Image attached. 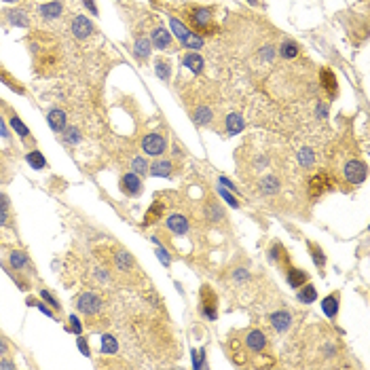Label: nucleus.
Wrapping results in <instances>:
<instances>
[{"instance_id": "f257e3e1", "label": "nucleus", "mask_w": 370, "mask_h": 370, "mask_svg": "<svg viewBox=\"0 0 370 370\" xmlns=\"http://www.w3.org/2000/svg\"><path fill=\"white\" fill-rule=\"evenodd\" d=\"M199 311L203 318L210 322L218 318V296H216L214 288L210 284H203L199 290Z\"/></svg>"}, {"instance_id": "f03ea898", "label": "nucleus", "mask_w": 370, "mask_h": 370, "mask_svg": "<svg viewBox=\"0 0 370 370\" xmlns=\"http://www.w3.org/2000/svg\"><path fill=\"white\" fill-rule=\"evenodd\" d=\"M169 28H171V34H176V38L182 42V44H186L188 49H201L203 47V38H201V36L191 32L186 25L180 23L176 17H171V19H169Z\"/></svg>"}, {"instance_id": "7ed1b4c3", "label": "nucleus", "mask_w": 370, "mask_h": 370, "mask_svg": "<svg viewBox=\"0 0 370 370\" xmlns=\"http://www.w3.org/2000/svg\"><path fill=\"white\" fill-rule=\"evenodd\" d=\"M76 307H78L80 313H85V315H95V313L102 311V299H100V296H97L95 292H83V294L78 296Z\"/></svg>"}, {"instance_id": "20e7f679", "label": "nucleus", "mask_w": 370, "mask_h": 370, "mask_svg": "<svg viewBox=\"0 0 370 370\" xmlns=\"http://www.w3.org/2000/svg\"><path fill=\"white\" fill-rule=\"evenodd\" d=\"M366 176H368V167H366V163L364 161H349V163L345 165V178H347V182L349 184H362L364 180H366Z\"/></svg>"}, {"instance_id": "39448f33", "label": "nucleus", "mask_w": 370, "mask_h": 370, "mask_svg": "<svg viewBox=\"0 0 370 370\" xmlns=\"http://www.w3.org/2000/svg\"><path fill=\"white\" fill-rule=\"evenodd\" d=\"M165 146H167V144L163 140V135H159V133H148V135H144V140H142V150L146 152V155H150V157L163 155Z\"/></svg>"}, {"instance_id": "423d86ee", "label": "nucleus", "mask_w": 370, "mask_h": 370, "mask_svg": "<svg viewBox=\"0 0 370 370\" xmlns=\"http://www.w3.org/2000/svg\"><path fill=\"white\" fill-rule=\"evenodd\" d=\"M332 188V180L328 178V174H315L311 180H309V195L313 197V199H318V197H322L324 193H328Z\"/></svg>"}, {"instance_id": "0eeeda50", "label": "nucleus", "mask_w": 370, "mask_h": 370, "mask_svg": "<svg viewBox=\"0 0 370 370\" xmlns=\"http://www.w3.org/2000/svg\"><path fill=\"white\" fill-rule=\"evenodd\" d=\"M188 21H191L197 30H207L212 23V15L207 8L195 6V8H188Z\"/></svg>"}, {"instance_id": "6e6552de", "label": "nucleus", "mask_w": 370, "mask_h": 370, "mask_svg": "<svg viewBox=\"0 0 370 370\" xmlns=\"http://www.w3.org/2000/svg\"><path fill=\"white\" fill-rule=\"evenodd\" d=\"M121 191L127 195V197H138L142 193V180L138 174H125L121 178Z\"/></svg>"}, {"instance_id": "1a4fd4ad", "label": "nucleus", "mask_w": 370, "mask_h": 370, "mask_svg": "<svg viewBox=\"0 0 370 370\" xmlns=\"http://www.w3.org/2000/svg\"><path fill=\"white\" fill-rule=\"evenodd\" d=\"M72 34H74L78 40L87 38V36H91V34H93V23H91V19H87L85 15L74 17V21H72Z\"/></svg>"}, {"instance_id": "9d476101", "label": "nucleus", "mask_w": 370, "mask_h": 370, "mask_svg": "<svg viewBox=\"0 0 370 370\" xmlns=\"http://www.w3.org/2000/svg\"><path fill=\"white\" fill-rule=\"evenodd\" d=\"M269 322H271V326H273L277 332H286L288 328L292 326V315L290 311H275V313H271L269 315Z\"/></svg>"}, {"instance_id": "9b49d317", "label": "nucleus", "mask_w": 370, "mask_h": 370, "mask_svg": "<svg viewBox=\"0 0 370 370\" xmlns=\"http://www.w3.org/2000/svg\"><path fill=\"white\" fill-rule=\"evenodd\" d=\"M246 345L250 351L260 354V351H265V347H267V337L260 330H250L246 335Z\"/></svg>"}, {"instance_id": "f8f14e48", "label": "nucleus", "mask_w": 370, "mask_h": 370, "mask_svg": "<svg viewBox=\"0 0 370 370\" xmlns=\"http://www.w3.org/2000/svg\"><path fill=\"white\" fill-rule=\"evenodd\" d=\"M165 224L171 233H176V235H186V231H188V220L182 214H171L165 220Z\"/></svg>"}, {"instance_id": "ddd939ff", "label": "nucleus", "mask_w": 370, "mask_h": 370, "mask_svg": "<svg viewBox=\"0 0 370 370\" xmlns=\"http://www.w3.org/2000/svg\"><path fill=\"white\" fill-rule=\"evenodd\" d=\"M286 277H288V284H290L292 288H296V290H299L303 284H307V279H309L307 271H303L299 267H290V265L286 267Z\"/></svg>"}, {"instance_id": "4468645a", "label": "nucleus", "mask_w": 370, "mask_h": 370, "mask_svg": "<svg viewBox=\"0 0 370 370\" xmlns=\"http://www.w3.org/2000/svg\"><path fill=\"white\" fill-rule=\"evenodd\" d=\"M339 307H341V294L339 292H332V294L326 296V299H322V311H324V315H328V318H337Z\"/></svg>"}, {"instance_id": "2eb2a0df", "label": "nucleus", "mask_w": 370, "mask_h": 370, "mask_svg": "<svg viewBox=\"0 0 370 370\" xmlns=\"http://www.w3.org/2000/svg\"><path fill=\"white\" fill-rule=\"evenodd\" d=\"M320 78H322V87L328 91L330 97H335L337 91H339V83H337V76H335V72H332L330 68H322L320 72Z\"/></svg>"}, {"instance_id": "dca6fc26", "label": "nucleus", "mask_w": 370, "mask_h": 370, "mask_svg": "<svg viewBox=\"0 0 370 370\" xmlns=\"http://www.w3.org/2000/svg\"><path fill=\"white\" fill-rule=\"evenodd\" d=\"M47 123H49V127H51L53 131H64V129H66V123H68L66 112L59 110V108H55V110H51V112L47 114Z\"/></svg>"}, {"instance_id": "f3484780", "label": "nucleus", "mask_w": 370, "mask_h": 370, "mask_svg": "<svg viewBox=\"0 0 370 370\" xmlns=\"http://www.w3.org/2000/svg\"><path fill=\"white\" fill-rule=\"evenodd\" d=\"M8 263H11V269L13 271H23V269H30V258L25 252H19L15 250L8 254Z\"/></svg>"}, {"instance_id": "a211bd4d", "label": "nucleus", "mask_w": 370, "mask_h": 370, "mask_svg": "<svg viewBox=\"0 0 370 370\" xmlns=\"http://www.w3.org/2000/svg\"><path fill=\"white\" fill-rule=\"evenodd\" d=\"M163 212H165V205L161 203V201H155L150 207H148V212H146V216H144V227H150V224H155V222H159V218L163 216Z\"/></svg>"}, {"instance_id": "6ab92c4d", "label": "nucleus", "mask_w": 370, "mask_h": 370, "mask_svg": "<svg viewBox=\"0 0 370 370\" xmlns=\"http://www.w3.org/2000/svg\"><path fill=\"white\" fill-rule=\"evenodd\" d=\"M171 169H174V165H171V161H167V159L157 161V163H152L148 167V171L155 178H169L171 176Z\"/></svg>"}, {"instance_id": "aec40b11", "label": "nucleus", "mask_w": 370, "mask_h": 370, "mask_svg": "<svg viewBox=\"0 0 370 370\" xmlns=\"http://www.w3.org/2000/svg\"><path fill=\"white\" fill-rule=\"evenodd\" d=\"M152 44L157 49H169L171 47V34L165 28H157L152 32Z\"/></svg>"}, {"instance_id": "412c9836", "label": "nucleus", "mask_w": 370, "mask_h": 370, "mask_svg": "<svg viewBox=\"0 0 370 370\" xmlns=\"http://www.w3.org/2000/svg\"><path fill=\"white\" fill-rule=\"evenodd\" d=\"M307 246H309L311 258H313V265L318 267L320 271H324V267H326V252L322 250V246H318V243H313V241H309Z\"/></svg>"}, {"instance_id": "4be33fe9", "label": "nucleus", "mask_w": 370, "mask_h": 370, "mask_svg": "<svg viewBox=\"0 0 370 370\" xmlns=\"http://www.w3.org/2000/svg\"><path fill=\"white\" fill-rule=\"evenodd\" d=\"M61 11H64V6H61V2H57V0L40 6V15L44 17V19H57V17L61 15Z\"/></svg>"}, {"instance_id": "5701e85b", "label": "nucleus", "mask_w": 370, "mask_h": 370, "mask_svg": "<svg viewBox=\"0 0 370 370\" xmlns=\"http://www.w3.org/2000/svg\"><path fill=\"white\" fill-rule=\"evenodd\" d=\"M100 351L104 356H112L119 351V341H116L112 335H102L100 339Z\"/></svg>"}, {"instance_id": "b1692460", "label": "nucleus", "mask_w": 370, "mask_h": 370, "mask_svg": "<svg viewBox=\"0 0 370 370\" xmlns=\"http://www.w3.org/2000/svg\"><path fill=\"white\" fill-rule=\"evenodd\" d=\"M243 127H246V123H243V116H241V114H235V112H233V114L227 116V131H229V135L241 133Z\"/></svg>"}, {"instance_id": "393cba45", "label": "nucleus", "mask_w": 370, "mask_h": 370, "mask_svg": "<svg viewBox=\"0 0 370 370\" xmlns=\"http://www.w3.org/2000/svg\"><path fill=\"white\" fill-rule=\"evenodd\" d=\"M114 265L119 267V271H129L135 263H133V258L129 252H125V250H116L114 252Z\"/></svg>"}, {"instance_id": "a878e982", "label": "nucleus", "mask_w": 370, "mask_h": 370, "mask_svg": "<svg viewBox=\"0 0 370 370\" xmlns=\"http://www.w3.org/2000/svg\"><path fill=\"white\" fill-rule=\"evenodd\" d=\"M184 66L191 68V72H195V74H201V72H203V57L199 55V53H186V55H184Z\"/></svg>"}, {"instance_id": "bb28decb", "label": "nucleus", "mask_w": 370, "mask_h": 370, "mask_svg": "<svg viewBox=\"0 0 370 370\" xmlns=\"http://www.w3.org/2000/svg\"><path fill=\"white\" fill-rule=\"evenodd\" d=\"M315 299H318V290H315V286L311 284H303L299 288V301L309 305V303H315Z\"/></svg>"}, {"instance_id": "cd10ccee", "label": "nucleus", "mask_w": 370, "mask_h": 370, "mask_svg": "<svg viewBox=\"0 0 370 370\" xmlns=\"http://www.w3.org/2000/svg\"><path fill=\"white\" fill-rule=\"evenodd\" d=\"M269 258L275 260V263H284V267L290 265V258H288V254H286V250H284L282 243H275V246L269 250Z\"/></svg>"}, {"instance_id": "c85d7f7f", "label": "nucleus", "mask_w": 370, "mask_h": 370, "mask_svg": "<svg viewBox=\"0 0 370 370\" xmlns=\"http://www.w3.org/2000/svg\"><path fill=\"white\" fill-rule=\"evenodd\" d=\"M260 191L265 195H275L279 191V180L275 176H265L260 180Z\"/></svg>"}, {"instance_id": "c756f323", "label": "nucleus", "mask_w": 370, "mask_h": 370, "mask_svg": "<svg viewBox=\"0 0 370 370\" xmlns=\"http://www.w3.org/2000/svg\"><path fill=\"white\" fill-rule=\"evenodd\" d=\"M25 161H28V165L32 169H44L47 167V161H44L42 152H38V150H30L28 155H25Z\"/></svg>"}, {"instance_id": "7c9ffc66", "label": "nucleus", "mask_w": 370, "mask_h": 370, "mask_svg": "<svg viewBox=\"0 0 370 370\" xmlns=\"http://www.w3.org/2000/svg\"><path fill=\"white\" fill-rule=\"evenodd\" d=\"M150 49H152V42L148 38H138V40H135V44H133V53L138 57H146L150 53Z\"/></svg>"}, {"instance_id": "2f4dec72", "label": "nucleus", "mask_w": 370, "mask_h": 370, "mask_svg": "<svg viewBox=\"0 0 370 370\" xmlns=\"http://www.w3.org/2000/svg\"><path fill=\"white\" fill-rule=\"evenodd\" d=\"M0 80H2V83H6V87L8 89H13V91H17V93H25V89L19 85V83H17V80L11 76V74H8V72H4L2 68H0Z\"/></svg>"}, {"instance_id": "473e14b6", "label": "nucleus", "mask_w": 370, "mask_h": 370, "mask_svg": "<svg viewBox=\"0 0 370 370\" xmlns=\"http://www.w3.org/2000/svg\"><path fill=\"white\" fill-rule=\"evenodd\" d=\"M155 72H157V76H159L161 80H169V76H171V66L167 64L165 59H157V61H155Z\"/></svg>"}, {"instance_id": "72a5a7b5", "label": "nucleus", "mask_w": 370, "mask_h": 370, "mask_svg": "<svg viewBox=\"0 0 370 370\" xmlns=\"http://www.w3.org/2000/svg\"><path fill=\"white\" fill-rule=\"evenodd\" d=\"M6 17H8V21H11L13 25H19V28H25L30 21H28V17H25V13L23 11H8L6 13Z\"/></svg>"}, {"instance_id": "f704fd0d", "label": "nucleus", "mask_w": 370, "mask_h": 370, "mask_svg": "<svg viewBox=\"0 0 370 370\" xmlns=\"http://www.w3.org/2000/svg\"><path fill=\"white\" fill-rule=\"evenodd\" d=\"M212 121V110L207 106H201V108H197V112H195V123L197 125H207Z\"/></svg>"}, {"instance_id": "c9c22d12", "label": "nucleus", "mask_w": 370, "mask_h": 370, "mask_svg": "<svg viewBox=\"0 0 370 370\" xmlns=\"http://www.w3.org/2000/svg\"><path fill=\"white\" fill-rule=\"evenodd\" d=\"M28 305H30V307H36V309H38V311H42L44 315H47V318H51V320H55V313H53V311H51V307H47V303H44V301H38V299H32V296H30V299H28Z\"/></svg>"}, {"instance_id": "e433bc0d", "label": "nucleus", "mask_w": 370, "mask_h": 370, "mask_svg": "<svg viewBox=\"0 0 370 370\" xmlns=\"http://www.w3.org/2000/svg\"><path fill=\"white\" fill-rule=\"evenodd\" d=\"M299 163H301L303 167H313V163H315V155H313V150H311V148H303V150L299 152Z\"/></svg>"}, {"instance_id": "4c0bfd02", "label": "nucleus", "mask_w": 370, "mask_h": 370, "mask_svg": "<svg viewBox=\"0 0 370 370\" xmlns=\"http://www.w3.org/2000/svg\"><path fill=\"white\" fill-rule=\"evenodd\" d=\"M282 55H284L286 59L296 57V55H299V44L292 42V40H286V42L282 44Z\"/></svg>"}, {"instance_id": "58836bf2", "label": "nucleus", "mask_w": 370, "mask_h": 370, "mask_svg": "<svg viewBox=\"0 0 370 370\" xmlns=\"http://www.w3.org/2000/svg\"><path fill=\"white\" fill-rule=\"evenodd\" d=\"M131 167H133V174H138V176H144V174H148V163H146V159H142V157H135L131 161Z\"/></svg>"}, {"instance_id": "ea45409f", "label": "nucleus", "mask_w": 370, "mask_h": 370, "mask_svg": "<svg viewBox=\"0 0 370 370\" xmlns=\"http://www.w3.org/2000/svg\"><path fill=\"white\" fill-rule=\"evenodd\" d=\"M11 127H13V129H15L17 133H19V135H21V138H23V140H25V138H28V135H30V129H28V127H25V125H23V123H21V119H19V116H17V114H15V116H13V119H11Z\"/></svg>"}, {"instance_id": "a19ab883", "label": "nucleus", "mask_w": 370, "mask_h": 370, "mask_svg": "<svg viewBox=\"0 0 370 370\" xmlns=\"http://www.w3.org/2000/svg\"><path fill=\"white\" fill-rule=\"evenodd\" d=\"M8 220V199L6 195H0V227H4Z\"/></svg>"}, {"instance_id": "79ce46f5", "label": "nucleus", "mask_w": 370, "mask_h": 370, "mask_svg": "<svg viewBox=\"0 0 370 370\" xmlns=\"http://www.w3.org/2000/svg\"><path fill=\"white\" fill-rule=\"evenodd\" d=\"M218 195H220L222 199L227 201L231 207H239V205H241V203L237 201V197H233V193L229 191V188H222V186H220V188H218Z\"/></svg>"}, {"instance_id": "37998d69", "label": "nucleus", "mask_w": 370, "mask_h": 370, "mask_svg": "<svg viewBox=\"0 0 370 370\" xmlns=\"http://www.w3.org/2000/svg\"><path fill=\"white\" fill-rule=\"evenodd\" d=\"M191 354H193V366L197 370L203 368L205 366V349H193Z\"/></svg>"}, {"instance_id": "c03bdc74", "label": "nucleus", "mask_w": 370, "mask_h": 370, "mask_svg": "<svg viewBox=\"0 0 370 370\" xmlns=\"http://www.w3.org/2000/svg\"><path fill=\"white\" fill-rule=\"evenodd\" d=\"M40 299L44 301V303H47V305H51L53 307V309H55V311H59L61 309V305H59V301L55 299V296H53L49 290H40Z\"/></svg>"}, {"instance_id": "a18cd8bd", "label": "nucleus", "mask_w": 370, "mask_h": 370, "mask_svg": "<svg viewBox=\"0 0 370 370\" xmlns=\"http://www.w3.org/2000/svg\"><path fill=\"white\" fill-rule=\"evenodd\" d=\"M68 322H70L66 326L68 332H74V335H80V332H83V324H80V320L76 318V315H70Z\"/></svg>"}, {"instance_id": "49530a36", "label": "nucleus", "mask_w": 370, "mask_h": 370, "mask_svg": "<svg viewBox=\"0 0 370 370\" xmlns=\"http://www.w3.org/2000/svg\"><path fill=\"white\" fill-rule=\"evenodd\" d=\"M155 254H157V258L161 260V265H163V267H169V265H171V258H169V254H167V250L161 246V243H157Z\"/></svg>"}, {"instance_id": "de8ad7c7", "label": "nucleus", "mask_w": 370, "mask_h": 370, "mask_svg": "<svg viewBox=\"0 0 370 370\" xmlns=\"http://www.w3.org/2000/svg\"><path fill=\"white\" fill-rule=\"evenodd\" d=\"M76 345H78V351L83 356H91V349H89V343L85 341V337L83 335H78V339H76Z\"/></svg>"}, {"instance_id": "09e8293b", "label": "nucleus", "mask_w": 370, "mask_h": 370, "mask_svg": "<svg viewBox=\"0 0 370 370\" xmlns=\"http://www.w3.org/2000/svg\"><path fill=\"white\" fill-rule=\"evenodd\" d=\"M66 140H68L70 144H78V142H80V131H78L76 127H68V131H66Z\"/></svg>"}, {"instance_id": "8fccbe9b", "label": "nucleus", "mask_w": 370, "mask_h": 370, "mask_svg": "<svg viewBox=\"0 0 370 370\" xmlns=\"http://www.w3.org/2000/svg\"><path fill=\"white\" fill-rule=\"evenodd\" d=\"M218 184H222L224 188H229V191H233V193H237V186L233 184L227 176H220V178H218Z\"/></svg>"}, {"instance_id": "3c124183", "label": "nucleus", "mask_w": 370, "mask_h": 370, "mask_svg": "<svg viewBox=\"0 0 370 370\" xmlns=\"http://www.w3.org/2000/svg\"><path fill=\"white\" fill-rule=\"evenodd\" d=\"M260 57H263L265 61H271V59L275 57V49L273 47H265L263 51H260Z\"/></svg>"}, {"instance_id": "603ef678", "label": "nucleus", "mask_w": 370, "mask_h": 370, "mask_svg": "<svg viewBox=\"0 0 370 370\" xmlns=\"http://www.w3.org/2000/svg\"><path fill=\"white\" fill-rule=\"evenodd\" d=\"M210 218H212V220H220V218H224V212L220 210L218 205H212V210H210Z\"/></svg>"}, {"instance_id": "864d4df0", "label": "nucleus", "mask_w": 370, "mask_h": 370, "mask_svg": "<svg viewBox=\"0 0 370 370\" xmlns=\"http://www.w3.org/2000/svg\"><path fill=\"white\" fill-rule=\"evenodd\" d=\"M83 4L89 8V13H93V15H97V6H95V2L93 0H83Z\"/></svg>"}, {"instance_id": "5fc2aeb1", "label": "nucleus", "mask_w": 370, "mask_h": 370, "mask_svg": "<svg viewBox=\"0 0 370 370\" xmlns=\"http://www.w3.org/2000/svg\"><path fill=\"white\" fill-rule=\"evenodd\" d=\"M326 114H328L326 104H320V106H318V116H322V119H326Z\"/></svg>"}, {"instance_id": "6e6d98bb", "label": "nucleus", "mask_w": 370, "mask_h": 370, "mask_svg": "<svg viewBox=\"0 0 370 370\" xmlns=\"http://www.w3.org/2000/svg\"><path fill=\"white\" fill-rule=\"evenodd\" d=\"M0 135H2V138H8V129H6V125L2 123V119H0Z\"/></svg>"}, {"instance_id": "4d7b16f0", "label": "nucleus", "mask_w": 370, "mask_h": 370, "mask_svg": "<svg viewBox=\"0 0 370 370\" xmlns=\"http://www.w3.org/2000/svg\"><path fill=\"white\" fill-rule=\"evenodd\" d=\"M6 349H8V347H6V343H4V339H0V358H2V356L6 354Z\"/></svg>"}, {"instance_id": "13d9d810", "label": "nucleus", "mask_w": 370, "mask_h": 370, "mask_svg": "<svg viewBox=\"0 0 370 370\" xmlns=\"http://www.w3.org/2000/svg\"><path fill=\"white\" fill-rule=\"evenodd\" d=\"M0 368H15V364L8 362V360H0Z\"/></svg>"}, {"instance_id": "bf43d9fd", "label": "nucleus", "mask_w": 370, "mask_h": 370, "mask_svg": "<svg viewBox=\"0 0 370 370\" xmlns=\"http://www.w3.org/2000/svg\"><path fill=\"white\" fill-rule=\"evenodd\" d=\"M4 2H17V0H4Z\"/></svg>"}]
</instances>
